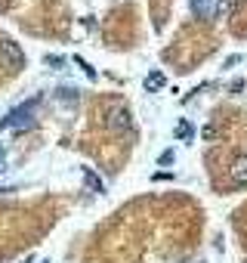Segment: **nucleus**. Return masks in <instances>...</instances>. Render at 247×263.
I'll return each mask as SVG.
<instances>
[{
    "instance_id": "f8f14e48",
    "label": "nucleus",
    "mask_w": 247,
    "mask_h": 263,
    "mask_svg": "<svg viewBox=\"0 0 247 263\" xmlns=\"http://www.w3.org/2000/svg\"><path fill=\"white\" fill-rule=\"evenodd\" d=\"M173 158H176V155H173V149H167V152H161V158H158V161L167 167V164H173Z\"/></svg>"
},
{
    "instance_id": "7ed1b4c3",
    "label": "nucleus",
    "mask_w": 247,
    "mask_h": 263,
    "mask_svg": "<svg viewBox=\"0 0 247 263\" xmlns=\"http://www.w3.org/2000/svg\"><path fill=\"white\" fill-rule=\"evenodd\" d=\"M108 130H114V134H123V130H130L133 127V115H130V108H123V105H114L111 111H108Z\"/></svg>"
},
{
    "instance_id": "6e6552de",
    "label": "nucleus",
    "mask_w": 247,
    "mask_h": 263,
    "mask_svg": "<svg viewBox=\"0 0 247 263\" xmlns=\"http://www.w3.org/2000/svg\"><path fill=\"white\" fill-rule=\"evenodd\" d=\"M161 87H164V74H161V71H152V74L146 78V90L155 93V90H161Z\"/></svg>"
},
{
    "instance_id": "f257e3e1",
    "label": "nucleus",
    "mask_w": 247,
    "mask_h": 263,
    "mask_svg": "<svg viewBox=\"0 0 247 263\" xmlns=\"http://www.w3.org/2000/svg\"><path fill=\"white\" fill-rule=\"evenodd\" d=\"M37 108H40V96H34V99H28L25 105L13 108L10 115H4V118H0V130H22V127H34V121H37Z\"/></svg>"
},
{
    "instance_id": "ddd939ff",
    "label": "nucleus",
    "mask_w": 247,
    "mask_h": 263,
    "mask_svg": "<svg viewBox=\"0 0 247 263\" xmlns=\"http://www.w3.org/2000/svg\"><path fill=\"white\" fill-rule=\"evenodd\" d=\"M4 171H7V149L0 146V174H4Z\"/></svg>"
},
{
    "instance_id": "f03ea898",
    "label": "nucleus",
    "mask_w": 247,
    "mask_h": 263,
    "mask_svg": "<svg viewBox=\"0 0 247 263\" xmlns=\"http://www.w3.org/2000/svg\"><path fill=\"white\" fill-rule=\"evenodd\" d=\"M0 59H4L13 71H19V68L25 65V53H22V47H19L16 41H10V37H0Z\"/></svg>"
},
{
    "instance_id": "423d86ee",
    "label": "nucleus",
    "mask_w": 247,
    "mask_h": 263,
    "mask_svg": "<svg viewBox=\"0 0 247 263\" xmlns=\"http://www.w3.org/2000/svg\"><path fill=\"white\" fill-rule=\"evenodd\" d=\"M80 174H84V183H87V189H90V192H96V195H102V192H105V183L93 174V167H84Z\"/></svg>"
},
{
    "instance_id": "1a4fd4ad",
    "label": "nucleus",
    "mask_w": 247,
    "mask_h": 263,
    "mask_svg": "<svg viewBox=\"0 0 247 263\" xmlns=\"http://www.w3.org/2000/svg\"><path fill=\"white\" fill-rule=\"evenodd\" d=\"M173 134H176V140H182V143H186V140H192V124H189V121H179Z\"/></svg>"
},
{
    "instance_id": "2eb2a0df",
    "label": "nucleus",
    "mask_w": 247,
    "mask_h": 263,
    "mask_svg": "<svg viewBox=\"0 0 247 263\" xmlns=\"http://www.w3.org/2000/svg\"><path fill=\"white\" fill-rule=\"evenodd\" d=\"M238 62H241V56H229V59H225V68H232V65H238Z\"/></svg>"
},
{
    "instance_id": "4468645a",
    "label": "nucleus",
    "mask_w": 247,
    "mask_h": 263,
    "mask_svg": "<svg viewBox=\"0 0 247 263\" xmlns=\"http://www.w3.org/2000/svg\"><path fill=\"white\" fill-rule=\"evenodd\" d=\"M229 90H232V93H241V90H244V81H232V87H229Z\"/></svg>"
},
{
    "instance_id": "0eeeda50",
    "label": "nucleus",
    "mask_w": 247,
    "mask_h": 263,
    "mask_svg": "<svg viewBox=\"0 0 247 263\" xmlns=\"http://www.w3.org/2000/svg\"><path fill=\"white\" fill-rule=\"evenodd\" d=\"M77 96H80L77 87H59V90H56V99H59V102H77Z\"/></svg>"
},
{
    "instance_id": "9b49d317",
    "label": "nucleus",
    "mask_w": 247,
    "mask_h": 263,
    "mask_svg": "<svg viewBox=\"0 0 247 263\" xmlns=\"http://www.w3.org/2000/svg\"><path fill=\"white\" fill-rule=\"evenodd\" d=\"M44 62H47L50 68H59V65H62L65 59H62V56H50V53H47V56H44Z\"/></svg>"
},
{
    "instance_id": "9d476101",
    "label": "nucleus",
    "mask_w": 247,
    "mask_h": 263,
    "mask_svg": "<svg viewBox=\"0 0 247 263\" xmlns=\"http://www.w3.org/2000/svg\"><path fill=\"white\" fill-rule=\"evenodd\" d=\"M74 62H77V65H80V68H84V74H87V78H90V81H96V68H90V62H84V59H80V56H74Z\"/></svg>"
},
{
    "instance_id": "39448f33",
    "label": "nucleus",
    "mask_w": 247,
    "mask_h": 263,
    "mask_svg": "<svg viewBox=\"0 0 247 263\" xmlns=\"http://www.w3.org/2000/svg\"><path fill=\"white\" fill-rule=\"evenodd\" d=\"M229 177H232V183H235V186H247V155L235 158V164H232Z\"/></svg>"
},
{
    "instance_id": "20e7f679",
    "label": "nucleus",
    "mask_w": 247,
    "mask_h": 263,
    "mask_svg": "<svg viewBox=\"0 0 247 263\" xmlns=\"http://www.w3.org/2000/svg\"><path fill=\"white\" fill-rule=\"evenodd\" d=\"M192 16L195 19H213L216 16V0H192Z\"/></svg>"
}]
</instances>
